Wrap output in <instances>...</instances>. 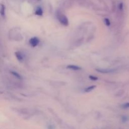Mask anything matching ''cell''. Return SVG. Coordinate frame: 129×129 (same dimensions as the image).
<instances>
[{
    "label": "cell",
    "mask_w": 129,
    "mask_h": 129,
    "mask_svg": "<svg viewBox=\"0 0 129 129\" xmlns=\"http://www.w3.org/2000/svg\"><path fill=\"white\" fill-rule=\"evenodd\" d=\"M39 42H40V40H39V39L37 37H33L30 39V40H29L30 45L31 47H33L37 46L39 44Z\"/></svg>",
    "instance_id": "cell-1"
},
{
    "label": "cell",
    "mask_w": 129,
    "mask_h": 129,
    "mask_svg": "<svg viewBox=\"0 0 129 129\" xmlns=\"http://www.w3.org/2000/svg\"><path fill=\"white\" fill-rule=\"evenodd\" d=\"M58 20L60 21V23L65 25V26L66 25L67 26V25H68V24H69V20H68V18L66 16H64V15H61V16H59V17L58 18Z\"/></svg>",
    "instance_id": "cell-2"
},
{
    "label": "cell",
    "mask_w": 129,
    "mask_h": 129,
    "mask_svg": "<svg viewBox=\"0 0 129 129\" xmlns=\"http://www.w3.org/2000/svg\"><path fill=\"white\" fill-rule=\"evenodd\" d=\"M97 71L100 72V73H113L114 72V69H102L100 70L99 69H96Z\"/></svg>",
    "instance_id": "cell-3"
},
{
    "label": "cell",
    "mask_w": 129,
    "mask_h": 129,
    "mask_svg": "<svg viewBox=\"0 0 129 129\" xmlns=\"http://www.w3.org/2000/svg\"><path fill=\"white\" fill-rule=\"evenodd\" d=\"M67 68L69 69H71V70H74V71H78L80 70L81 68L80 67L78 66H75V65H69L67 66Z\"/></svg>",
    "instance_id": "cell-4"
},
{
    "label": "cell",
    "mask_w": 129,
    "mask_h": 129,
    "mask_svg": "<svg viewBox=\"0 0 129 129\" xmlns=\"http://www.w3.org/2000/svg\"><path fill=\"white\" fill-rule=\"evenodd\" d=\"M15 55H16V58H17V59L19 61H23V55L21 53L19 52H15Z\"/></svg>",
    "instance_id": "cell-5"
},
{
    "label": "cell",
    "mask_w": 129,
    "mask_h": 129,
    "mask_svg": "<svg viewBox=\"0 0 129 129\" xmlns=\"http://www.w3.org/2000/svg\"><path fill=\"white\" fill-rule=\"evenodd\" d=\"M95 88H96V86H89V87H88V88H86L85 90H84V91L86 92V93H88V92L91 91L93 90V89H94Z\"/></svg>",
    "instance_id": "cell-6"
},
{
    "label": "cell",
    "mask_w": 129,
    "mask_h": 129,
    "mask_svg": "<svg viewBox=\"0 0 129 129\" xmlns=\"http://www.w3.org/2000/svg\"><path fill=\"white\" fill-rule=\"evenodd\" d=\"M11 74H12L14 76L16 77V78H18V79H22V77H21V76L20 75V74H18V73H16V72H11Z\"/></svg>",
    "instance_id": "cell-7"
},
{
    "label": "cell",
    "mask_w": 129,
    "mask_h": 129,
    "mask_svg": "<svg viewBox=\"0 0 129 129\" xmlns=\"http://www.w3.org/2000/svg\"><path fill=\"white\" fill-rule=\"evenodd\" d=\"M35 14L37 15H42L43 11L42 10V9L40 8H37V10L36 11H35Z\"/></svg>",
    "instance_id": "cell-8"
},
{
    "label": "cell",
    "mask_w": 129,
    "mask_h": 129,
    "mask_svg": "<svg viewBox=\"0 0 129 129\" xmlns=\"http://www.w3.org/2000/svg\"><path fill=\"white\" fill-rule=\"evenodd\" d=\"M5 8L3 5H1V16H4L5 14Z\"/></svg>",
    "instance_id": "cell-9"
},
{
    "label": "cell",
    "mask_w": 129,
    "mask_h": 129,
    "mask_svg": "<svg viewBox=\"0 0 129 129\" xmlns=\"http://www.w3.org/2000/svg\"><path fill=\"white\" fill-rule=\"evenodd\" d=\"M89 78H90V79L93 81L98 80V78H97V77H95V76H89Z\"/></svg>",
    "instance_id": "cell-10"
},
{
    "label": "cell",
    "mask_w": 129,
    "mask_h": 129,
    "mask_svg": "<svg viewBox=\"0 0 129 129\" xmlns=\"http://www.w3.org/2000/svg\"><path fill=\"white\" fill-rule=\"evenodd\" d=\"M105 23L107 24V25H108V26H109V25H110V21L109 19L105 18Z\"/></svg>",
    "instance_id": "cell-11"
},
{
    "label": "cell",
    "mask_w": 129,
    "mask_h": 129,
    "mask_svg": "<svg viewBox=\"0 0 129 129\" xmlns=\"http://www.w3.org/2000/svg\"><path fill=\"white\" fill-rule=\"evenodd\" d=\"M123 108H129V103H125V104H123V105L122 106Z\"/></svg>",
    "instance_id": "cell-12"
}]
</instances>
